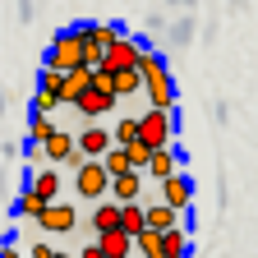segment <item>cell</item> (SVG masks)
Returning <instances> with one entry per match:
<instances>
[{"label":"cell","instance_id":"obj_19","mask_svg":"<svg viewBox=\"0 0 258 258\" xmlns=\"http://www.w3.org/2000/svg\"><path fill=\"white\" fill-rule=\"evenodd\" d=\"M115 231H124L129 240H134L139 231H148V221H143V203H120V221H115Z\"/></svg>","mask_w":258,"mask_h":258},{"label":"cell","instance_id":"obj_38","mask_svg":"<svg viewBox=\"0 0 258 258\" xmlns=\"http://www.w3.org/2000/svg\"><path fill=\"white\" fill-rule=\"evenodd\" d=\"M51 258H74V253H60V249H55V253H51Z\"/></svg>","mask_w":258,"mask_h":258},{"label":"cell","instance_id":"obj_24","mask_svg":"<svg viewBox=\"0 0 258 258\" xmlns=\"http://www.w3.org/2000/svg\"><path fill=\"white\" fill-rule=\"evenodd\" d=\"M60 88H64V74H60V70H46V64H42V70H37V92H46L51 102L60 106Z\"/></svg>","mask_w":258,"mask_h":258},{"label":"cell","instance_id":"obj_30","mask_svg":"<svg viewBox=\"0 0 258 258\" xmlns=\"http://www.w3.org/2000/svg\"><path fill=\"white\" fill-rule=\"evenodd\" d=\"M51 253H55V244H42V240L28 249V258H51Z\"/></svg>","mask_w":258,"mask_h":258},{"label":"cell","instance_id":"obj_33","mask_svg":"<svg viewBox=\"0 0 258 258\" xmlns=\"http://www.w3.org/2000/svg\"><path fill=\"white\" fill-rule=\"evenodd\" d=\"M79 258H102V249H97V240H92V244H83V249H79Z\"/></svg>","mask_w":258,"mask_h":258},{"label":"cell","instance_id":"obj_9","mask_svg":"<svg viewBox=\"0 0 258 258\" xmlns=\"http://www.w3.org/2000/svg\"><path fill=\"white\" fill-rule=\"evenodd\" d=\"M74 148H79V157H83V161H102L115 143H111V129H106V124H88L83 134L74 139Z\"/></svg>","mask_w":258,"mask_h":258},{"label":"cell","instance_id":"obj_16","mask_svg":"<svg viewBox=\"0 0 258 258\" xmlns=\"http://www.w3.org/2000/svg\"><path fill=\"white\" fill-rule=\"evenodd\" d=\"M143 221H148V231H157V235H161V231H171V226H180V221H184V212H171L166 203H148V208H143Z\"/></svg>","mask_w":258,"mask_h":258},{"label":"cell","instance_id":"obj_17","mask_svg":"<svg viewBox=\"0 0 258 258\" xmlns=\"http://www.w3.org/2000/svg\"><path fill=\"white\" fill-rule=\"evenodd\" d=\"M189 231H184V221L171 226V231H161V258H189Z\"/></svg>","mask_w":258,"mask_h":258},{"label":"cell","instance_id":"obj_21","mask_svg":"<svg viewBox=\"0 0 258 258\" xmlns=\"http://www.w3.org/2000/svg\"><path fill=\"white\" fill-rule=\"evenodd\" d=\"M111 143H115V148L139 143V115H120V120H115V129H111Z\"/></svg>","mask_w":258,"mask_h":258},{"label":"cell","instance_id":"obj_13","mask_svg":"<svg viewBox=\"0 0 258 258\" xmlns=\"http://www.w3.org/2000/svg\"><path fill=\"white\" fill-rule=\"evenodd\" d=\"M88 88H92V70H88V64L70 70V74H64V88H60V106H74Z\"/></svg>","mask_w":258,"mask_h":258},{"label":"cell","instance_id":"obj_18","mask_svg":"<svg viewBox=\"0 0 258 258\" xmlns=\"http://www.w3.org/2000/svg\"><path fill=\"white\" fill-rule=\"evenodd\" d=\"M97 249H102V258H134V240H129L124 231H106V235H97Z\"/></svg>","mask_w":258,"mask_h":258},{"label":"cell","instance_id":"obj_15","mask_svg":"<svg viewBox=\"0 0 258 258\" xmlns=\"http://www.w3.org/2000/svg\"><path fill=\"white\" fill-rule=\"evenodd\" d=\"M115 221H120V203H111V199L92 203V212H88V226H92V235H106V231H115Z\"/></svg>","mask_w":258,"mask_h":258},{"label":"cell","instance_id":"obj_8","mask_svg":"<svg viewBox=\"0 0 258 258\" xmlns=\"http://www.w3.org/2000/svg\"><path fill=\"white\" fill-rule=\"evenodd\" d=\"M175 171H184V157H180V148L171 143V148H152V157H148V166H143V175L148 180H171Z\"/></svg>","mask_w":258,"mask_h":258},{"label":"cell","instance_id":"obj_27","mask_svg":"<svg viewBox=\"0 0 258 258\" xmlns=\"http://www.w3.org/2000/svg\"><path fill=\"white\" fill-rule=\"evenodd\" d=\"M166 42H171V46H189V42H194V14H184V19H175V23L166 28Z\"/></svg>","mask_w":258,"mask_h":258},{"label":"cell","instance_id":"obj_37","mask_svg":"<svg viewBox=\"0 0 258 258\" xmlns=\"http://www.w3.org/2000/svg\"><path fill=\"white\" fill-rule=\"evenodd\" d=\"M231 10H244V0H231Z\"/></svg>","mask_w":258,"mask_h":258},{"label":"cell","instance_id":"obj_11","mask_svg":"<svg viewBox=\"0 0 258 258\" xmlns=\"http://www.w3.org/2000/svg\"><path fill=\"white\" fill-rule=\"evenodd\" d=\"M74 111H79L88 124H102V115H111V111H115V97H111V92H102V88H88L79 102H74Z\"/></svg>","mask_w":258,"mask_h":258},{"label":"cell","instance_id":"obj_28","mask_svg":"<svg viewBox=\"0 0 258 258\" xmlns=\"http://www.w3.org/2000/svg\"><path fill=\"white\" fill-rule=\"evenodd\" d=\"M102 166H106V175H124V171H129V157H124V148H111V152L102 157Z\"/></svg>","mask_w":258,"mask_h":258},{"label":"cell","instance_id":"obj_35","mask_svg":"<svg viewBox=\"0 0 258 258\" xmlns=\"http://www.w3.org/2000/svg\"><path fill=\"white\" fill-rule=\"evenodd\" d=\"M161 5H166V10H180V5H184V10H194V0H161Z\"/></svg>","mask_w":258,"mask_h":258},{"label":"cell","instance_id":"obj_1","mask_svg":"<svg viewBox=\"0 0 258 258\" xmlns=\"http://www.w3.org/2000/svg\"><path fill=\"white\" fill-rule=\"evenodd\" d=\"M139 79H143V88H148V106L152 111H171L175 106V79H171V70H166V60H161L148 42H143V51H139Z\"/></svg>","mask_w":258,"mask_h":258},{"label":"cell","instance_id":"obj_7","mask_svg":"<svg viewBox=\"0 0 258 258\" xmlns=\"http://www.w3.org/2000/svg\"><path fill=\"white\" fill-rule=\"evenodd\" d=\"M139 51H143V42H134V37H120V42H111V46L102 51V64H97V70H111V74H120V70H134V64H139Z\"/></svg>","mask_w":258,"mask_h":258},{"label":"cell","instance_id":"obj_32","mask_svg":"<svg viewBox=\"0 0 258 258\" xmlns=\"http://www.w3.org/2000/svg\"><path fill=\"white\" fill-rule=\"evenodd\" d=\"M19 19H23V23H32V0H19Z\"/></svg>","mask_w":258,"mask_h":258},{"label":"cell","instance_id":"obj_10","mask_svg":"<svg viewBox=\"0 0 258 258\" xmlns=\"http://www.w3.org/2000/svg\"><path fill=\"white\" fill-rule=\"evenodd\" d=\"M37 226L51 231V235H70L74 226H79V212H74V203H46L42 217H37Z\"/></svg>","mask_w":258,"mask_h":258},{"label":"cell","instance_id":"obj_31","mask_svg":"<svg viewBox=\"0 0 258 258\" xmlns=\"http://www.w3.org/2000/svg\"><path fill=\"white\" fill-rule=\"evenodd\" d=\"M23 157H28V161H37V157H42V143H32V139H28V143H23Z\"/></svg>","mask_w":258,"mask_h":258},{"label":"cell","instance_id":"obj_36","mask_svg":"<svg viewBox=\"0 0 258 258\" xmlns=\"http://www.w3.org/2000/svg\"><path fill=\"white\" fill-rule=\"evenodd\" d=\"M5 102H10V92H0V111H5Z\"/></svg>","mask_w":258,"mask_h":258},{"label":"cell","instance_id":"obj_25","mask_svg":"<svg viewBox=\"0 0 258 258\" xmlns=\"http://www.w3.org/2000/svg\"><path fill=\"white\" fill-rule=\"evenodd\" d=\"M42 208H46V203H42L28 184H23V189H19V199H14V212H19V217H28V221H37V217H42Z\"/></svg>","mask_w":258,"mask_h":258},{"label":"cell","instance_id":"obj_29","mask_svg":"<svg viewBox=\"0 0 258 258\" xmlns=\"http://www.w3.org/2000/svg\"><path fill=\"white\" fill-rule=\"evenodd\" d=\"M124 157H129V171H143V166H148V157H152V152H148L143 143H129V148H124Z\"/></svg>","mask_w":258,"mask_h":258},{"label":"cell","instance_id":"obj_4","mask_svg":"<svg viewBox=\"0 0 258 258\" xmlns=\"http://www.w3.org/2000/svg\"><path fill=\"white\" fill-rule=\"evenodd\" d=\"M106 189H111V175H106L102 161H79V166H74V194H79V199L102 203Z\"/></svg>","mask_w":258,"mask_h":258},{"label":"cell","instance_id":"obj_20","mask_svg":"<svg viewBox=\"0 0 258 258\" xmlns=\"http://www.w3.org/2000/svg\"><path fill=\"white\" fill-rule=\"evenodd\" d=\"M88 28H92V42H97V46H102V51H106L111 42H120V37H129V28H124L120 19H111V23H88Z\"/></svg>","mask_w":258,"mask_h":258},{"label":"cell","instance_id":"obj_2","mask_svg":"<svg viewBox=\"0 0 258 258\" xmlns=\"http://www.w3.org/2000/svg\"><path fill=\"white\" fill-rule=\"evenodd\" d=\"M139 143H143L148 152H152V148H171V143H175V115L148 106V111L139 115Z\"/></svg>","mask_w":258,"mask_h":258},{"label":"cell","instance_id":"obj_26","mask_svg":"<svg viewBox=\"0 0 258 258\" xmlns=\"http://www.w3.org/2000/svg\"><path fill=\"white\" fill-rule=\"evenodd\" d=\"M134 258H161V235L157 231H139L134 235Z\"/></svg>","mask_w":258,"mask_h":258},{"label":"cell","instance_id":"obj_5","mask_svg":"<svg viewBox=\"0 0 258 258\" xmlns=\"http://www.w3.org/2000/svg\"><path fill=\"white\" fill-rule=\"evenodd\" d=\"M157 203H166L171 212H189L194 208V180H189V171H175L171 180H161V199Z\"/></svg>","mask_w":258,"mask_h":258},{"label":"cell","instance_id":"obj_14","mask_svg":"<svg viewBox=\"0 0 258 258\" xmlns=\"http://www.w3.org/2000/svg\"><path fill=\"white\" fill-rule=\"evenodd\" d=\"M60 184H64V180H60V171H55V166H46V171H37V175L28 180V189L37 194L42 203H60Z\"/></svg>","mask_w":258,"mask_h":258},{"label":"cell","instance_id":"obj_22","mask_svg":"<svg viewBox=\"0 0 258 258\" xmlns=\"http://www.w3.org/2000/svg\"><path fill=\"white\" fill-rule=\"evenodd\" d=\"M111 92H115V102H120V97H134V92H143L139 70H120V74L111 79Z\"/></svg>","mask_w":258,"mask_h":258},{"label":"cell","instance_id":"obj_3","mask_svg":"<svg viewBox=\"0 0 258 258\" xmlns=\"http://www.w3.org/2000/svg\"><path fill=\"white\" fill-rule=\"evenodd\" d=\"M83 64V42L74 37V28H60L51 46H46V70H60V74H70Z\"/></svg>","mask_w":258,"mask_h":258},{"label":"cell","instance_id":"obj_12","mask_svg":"<svg viewBox=\"0 0 258 258\" xmlns=\"http://www.w3.org/2000/svg\"><path fill=\"white\" fill-rule=\"evenodd\" d=\"M143 184H148V175H143V171H124V175H111V189H106V199H111V203H139V199H143Z\"/></svg>","mask_w":258,"mask_h":258},{"label":"cell","instance_id":"obj_34","mask_svg":"<svg viewBox=\"0 0 258 258\" xmlns=\"http://www.w3.org/2000/svg\"><path fill=\"white\" fill-rule=\"evenodd\" d=\"M0 258H23V253H19V249H14V244L5 240V244H0Z\"/></svg>","mask_w":258,"mask_h":258},{"label":"cell","instance_id":"obj_6","mask_svg":"<svg viewBox=\"0 0 258 258\" xmlns=\"http://www.w3.org/2000/svg\"><path fill=\"white\" fill-rule=\"evenodd\" d=\"M42 157L51 161V166H70V171L83 161V157H79V148H74V134H70V129H55V134L42 143Z\"/></svg>","mask_w":258,"mask_h":258},{"label":"cell","instance_id":"obj_23","mask_svg":"<svg viewBox=\"0 0 258 258\" xmlns=\"http://www.w3.org/2000/svg\"><path fill=\"white\" fill-rule=\"evenodd\" d=\"M55 129H60V124H55L51 115H37V111H28V139H32V143H46V139L55 134Z\"/></svg>","mask_w":258,"mask_h":258}]
</instances>
